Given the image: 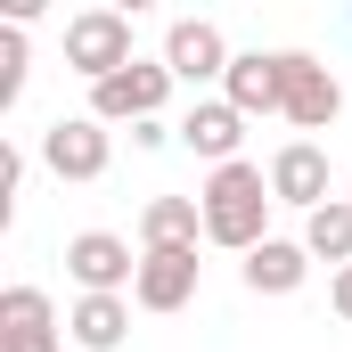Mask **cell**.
I'll return each instance as SVG.
<instances>
[{"label":"cell","mask_w":352,"mask_h":352,"mask_svg":"<svg viewBox=\"0 0 352 352\" xmlns=\"http://www.w3.org/2000/svg\"><path fill=\"white\" fill-rule=\"evenodd\" d=\"M197 205H205V238L213 246H230V254H254L270 238V173L263 164H221V173H205V188H197Z\"/></svg>","instance_id":"6da1fadb"},{"label":"cell","mask_w":352,"mask_h":352,"mask_svg":"<svg viewBox=\"0 0 352 352\" xmlns=\"http://www.w3.org/2000/svg\"><path fill=\"white\" fill-rule=\"evenodd\" d=\"M164 98H173V66H164V58H140V66H123V74H107V82L90 90L82 115H98L107 131H115V123L140 131V123H164Z\"/></svg>","instance_id":"7a4b0ae2"},{"label":"cell","mask_w":352,"mask_h":352,"mask_svg":"<svg viewBox=\"0 0 352 352\" xmlns=\"http://www.w3.org/2000/svg\"><path fill=\"white\" fill-rule=\"evenodd\" d=\"M66 66H74L90 90L107 82V74H123V66H140V58H131V16H123V8H82V16H66Z\"/></svg>","instance_id":"3957f363"},{"label":"cell","mask_w":352,"mask_h":352,"mask_svg":"<svg viewBox=\"0 0 352 352\" xmlns=\"http://www.w3.org/2000/svg\"><path fill=\"white\" fill-rule=\"evenodd\" d=\"M41 164L58 180H107L115 164V131L98 123V115H58L50 131H41Z\"/></svg>","instance_id":"277c9868"},{"label":"cell","mask_w":352,"mask_h":352,"mask_svg":"<svg viewBox=\"0 0 352 352\" xmlns=\"http://www.w3.org/2000/svg\"><path fill=\"white\" fill-rule=\"evenodd\" d=\"M66 278L82 295H131L140 287V254L115 230H82V238H66Z\"/></svg>","instance_id":"5b68a950"},{"label":"cell","mask_w":352,"mask_h":352,"mask_svg":"<svg viewBox=\"0 0 352 352\" xmlns=\"http://www.w3.org/2000/svg\"><path fill=\"white\" fill-rule=\"evenodd\" d=\"M164 66H173V82L205 90V82H230V41H221V25L213 16H180L173 33H164Z\"/></svg>","instance_id":"8992f818"},{"label":"cell","mask_w":352,"mask_h":352,"mask_svg":"<svg viewBox=\"0 0 352 352\" xmlns=\"http://www.w3.org/2000/svg\"><path fill=\"white\" fill-rule=\"evenodd\" d=\"M336 115H344V82L311 50H287V123L295 131H328Z\"/></svg>","instance_id":"52a82bcc"},{"label":"cell","mask_w":352,"mask_h":352,"mask_svg":"<svg viewBox=\"0 0 352 352\" xmlns=\"http://www.w3.org/2000/svg\"><path fill=\"white\" fill-rule=\"evenodd\" d=\"M197 246H156V254H140V287H131V303L140 311H188L197 303Z\"/></svg>","instance_id":"ba28073f"},{"label":"cell","mask_w":352,"mask_h":352,"mask_svg":"<svg viewBox=\"0 0 352 352\" xmlns=\"http://www.w3.org/2000/svg\"><path fill=\"white\" fill-rule=\"evenodd\" d=\"M66 344V320L41 287H8L0 295V352H58Z\"/></svg>","instance_id":"9c48e42d"},{"label":"cell","mask_w":352,"mask_h":352,"mask_svg":"<svg viewBox=\"0 0 352 352\" xmlns=\"http://www.w3.org/2000/svg\"><path fill=\"white\" fill-rule=\"evenodd\" d=\"M263 173H270V197L295 205V213H320V205H328V148H320V140H287Z\"/></svg>","instance_id":"30bf717a"},{"label":"cell","mask_w":352,"mask_h":352,"mask_svg":"<svg viewBox=\"0 0 352 352\" xmlns=\"http://www.w3.org/2000/svg\"><path fill=\"white\" fill-rule=\"evenodd\" d=\"M221 98H230L238 115H287V50H246V58L230 66Z\"/></svg>","instance_id":"8fae6325"},{"label":"cell","mask_w":352,"mask_h":352,"mask_svg":"<svg viewBox=\"0 0 352 352\" xmlns=\"http://www.w3.org/2000/svg\"><path fill=\"white\" fill-rule=\"evenodd\" d=\"M238 140H246V115H238L230 98H197V107L180 115V148H188V156H205L213 173H221V164H238Z\"/></svg>","instance_id":"7c38bea8"},{"label":"cell","mask_w":352,"mask_h":352,"mask_svg":"<svg viewBox=\"0 0 352 352\" xmlns=\"http://www.w3.org/2000/svg\"><path fill=\"white\" fill-rule=\"evenodd\" d=\"M238 270H246L254 295H295V287L311 278V246H303V238H263Z\"/></svg>","instance_id":"4fadbf2b"},{"label":"cell","mask_w":352,"mask_h":352,"mask_svg":"<svg viewBox=\"0 0 352 352\" xmlns=\"http://www.w3.org/2000/svg\"><path fill=\"white\" fill-rule=\"evenodd\" d=\"M66 336H74L82 352H115L123 336H131V295H74Z\"/></svg>","instance_id":"5bb4252c"},{"label":"cell","mask_w":352,"mask_h":352,"mask_svg":"<svg viewBox=\"0 0 352 352\" xmlns=\"http://www.w3.org/2000/svg\"><path fill=\"white\" fill-rule=\"evenodd\" d=\"M205 238V205L197 197H148V213H140V254H156V246H197Z\"/></svg>","instance_id":"9a60e30c"},{"label":"cell","mask_w":352,"mask_h":352,"mask_svg":"<svg viewBox=\"0 0 352 352\" xmlns=\"http://www.w3.org/2000/svg\"><path fill=\"white\" fill-rule=\"evenodd\" d=\"M303 246H311V263L352 270V205H344V197H328L320 213H303Z\"/></svg>","instance_id":"2e32d148"},{"label":"cell","mask_w":352,"mask_h":352,"mask_svg":"<svg viewBox=\"0 0 352 352\" xmlns=\"http://www.w3.org/2000/svg\"><path fill=\"white\" fill-rule=\"evenodd\" d=\"M16 90H25V16L0 33V107H16Z\"/></svg>","instance_id":"e0dca14e"},{"label":"cell","mask_w":352,"mask_h":352,"mask_svg":"<svg viewBox=\"0 0 352 352\" xmlns=\"http://www.w3.org/2000/svg\"><path fill=\"white\" fill-rule=\"evenodd\" d=\"M164 140H180V123H140L131 131V148H164Z\"/></svg>","instance_id":"ac0fdd59"},{"label":"cell","mask_w":352,"mask_h":352,"mask_svg":"<svg viewBox=\"0 0 352 352\" xmlns=\"http://www.w3.org/2000/svg\"><path fill=\"white\" fill-rule=\"evenodd\" d=\"M328 303H336V320H352V270H336V295Z\"/></svg>","instance_id":"d6986e66"},{"label":"cell","mask_w":352,"mask_h":352,"mask_svg":"<svg viewBox=\"0 0 352 352\" xmlns=\"http://www.w3.org/2000/svg\"><path fill=\"white\" fill-rule=\"evenodd\" d=\"M344 205H352V188H344Z\"/></svg>","instance_id":"ffe728a7"}]
</instances>
